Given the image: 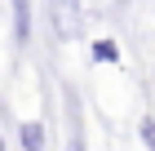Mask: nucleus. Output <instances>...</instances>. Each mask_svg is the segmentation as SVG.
Listing matches in <instances>:
<instances>
[{"label":"nucleus","mask_w":155,"mask_h":151,"mask_svg":"<svg viewBox=\"0 0 155 151\" xmlns=\"http://www.w3.org/2000/svg\"><path fill=\"white\" fill-rule=\"evenodd\" d=\"M45 9L58 40H75L84 31V0H45Z\"/></svg>","instance_id":"obj_1"},{"label":"nucleus","mask_w":155,"mask_h":151,"mask_svg":"<svg viewBox=\"0 0 155 151\" xmlns=\"http://www.w3.org/2000/svg\"><path fill=\"white\" fill-rule=\"evenodd\" d=\"M13 142H18L22 151H40V147L49 142V133H45V125H40V120H18V133H13Z\"/></svg>","instance_id":"obj_2"},{"label":"nucleus","mask_w":155,"mask_h":151,"mask_svg":"<svg viewBox=\"0 0 155 151\" xmlns=\"http://www.w3.org/2000/svg\"><path fill=\"white\" fill-rule=\"evenodd\" d=\"M13 5V40H18V49L31 45V0H9Z\"/></svg>","instance_id":"obj_3"},{"label":"nucleus","mask_w":155,"mask_h":151,"mask_svg":"<svg viewBox=\"0 0 155 151\" xmlns=\"http://www.w3.org/2000/svg\"><path fill=\"white\" fill-rule=\"evenodd\" d=\"M89 58L93 62H120V45L111 40V36H97L93 45H89Z\"/></svg>","instance_id":"obj_4"},{"label":"nucleus","mask_w":155,"mask_h":151,"mask_svg":"<svg viewBox=\"0 0 155 151\" xmlns=\"http://www.w3.org/2000/svg\"><path fill=\"white\" fill-rule=\"evenodd\" d=\"M137 133H142V142H146V147H155V116H142Z\"/></svg>","instance_id":"obj_5"}]
</instances>
